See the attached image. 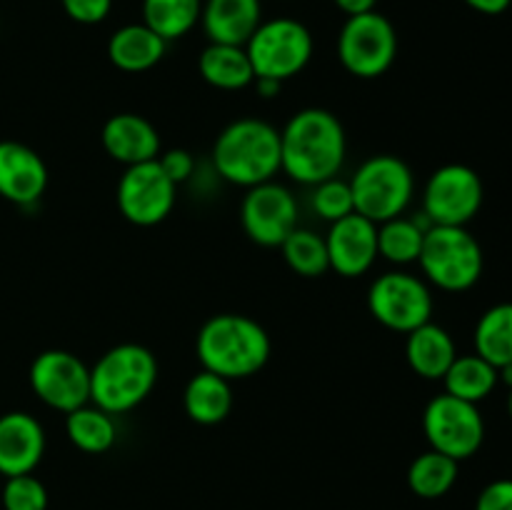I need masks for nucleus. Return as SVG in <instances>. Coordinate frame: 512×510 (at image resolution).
I'll return each instance as SVG.
<instances>
[{"mask_svg":"<svg viewBox=\"0 0 512 510\" xmlns=\"http://www.w3.org/2000/svg\"><path fill=\"white\" fill-rule=\"evenodd\" d=\"M353 190L355 213L373 220L375 225L393 220L408 210L415 193V178L410 165L398 155H373L348 180Z\"/></svg>","mask_w":512,"mask_h":510,"instance_id":"nucleus-6","label":"nucleus"},{"mask_svg":"<svg viewBox=\"0 0 512 510\" xmlns=\"http://www.w3.org/2000/svg\"><path fill=\"white\" fill-rule=\"evenodd\" d=\"M158 163H160V168H163V173L168 175L175 185L185 183V180H188L195 170L193 155L183 148H173V150H168V153L158 155Z\"/></svg>","mask_w":512,"mask_h":510,"instance_id":"nucleus-35","label":"nucleus"},{"mask_svg":"<svg viewBox=\"0 0 512 510\" xmlns=\"http://www.w3.org/2000/svg\"><path fill=\"white\" fill-rule=\"evenodd\" d=\"M508 408H510V415H512V390H510V400H508Z\"/></svg>","mask_w":512,"mask_h":510,"instance_id":"nucleus-40","label":"nucleus"},{"mask_svg":"<svg viewBox=\"0 0 512 510\" xmlns=\"http://www.w3.org/2000/svg\"><path fill=\"white\" fill-rule=\"evenodd\" d=\"M253 85H255V90L263 95V98H275V95L280 93V85L283 83H278V80H270V78H255Z\"/></svg>","mask_w":512,"mask_h":510,"instance_id":"nucleus-38","label":"nucleus"},{"mask_svg":"<svg viewBox=\"0 0 512 510\" xmlns=\"http://www.w3.org/2000/svg\"><path fill=\"white\" fill-rule=\"evenodd\" d=\"M28 380L48 408L65 415L90 403V368L68 350H43L35 355Z\"/></svg>","mask_w":512,"mask_h":510,"instance_id":"nucleus-12","label":"nucleus"},{"mask_svg":"<svg viewBox=\"0 0 512 510\" xmlns=\"http://www.w3.org/2000/svg\"><path fill=\"white\" fill-rule=\"evenodd\" d=\"M198 70L205 83L218 90H243L255 80L245 45L210 43L200 53Z\"/></svg>","mask_w":512,"mask_h":510,"instance_id":"nucleus-23","label":"nucleus"},{"mask_svg":"<svg viewBox=\"0 0 512 510\" xmlns=\"http://www.w3.org/2000/svg\"><path fill=\"white\" fill-rule=\"evenodd\" d=\"M45 455V430L35 415L10 410L0 415V475L33 473Z\"/></svg>","mask_w":512,"mask_h":510,"instance_id":"nucleus-17","label":"nucleus"},{"mask_svg":"<svg viewBox=\"0 0 512 510\" xmlns=\"http://www.w3.org/2000/svg\"><path fill=\"white\" fill-rule=\"evenodd\" d=\"M425 278L440 290L460 293L473 288L483 275V248L468 228L460 225H430L425 230L418 258Z\"/></svg>","mask_w":512,"mask_h":510,"instance_id":"nucleus-5","label":"nucleus"},{"mask_svg":"<svg viewBox=\"0 0 512 510\" xmlns=\"http://www.w3.org/2000/svg\"><path fill=\"white\" fill-rule=\"evenodd\" d=\"M48 188L45 160L18 140H0V198L15 205H33Z\"/></svg>","mask_w":512,"mask_h":510,"instance_id":"nucleus-16","label":"nucleus"},{"mask_svg":"<svg viewBox=\"0 0 512 510\" xmlns=\"http://www.w3.org/2000/svg\"><path fill=\"white\" fill-rule=\"evenodd\" d=\"M458 480V460L438 453V450H425L410 463L408 485L418 498L435 500L450 493Z\"/></svg>","mask_w":512,"mask_h":510,"instance_id":"nucleus-29","label":"nucleus"},{"mask_svg":"<svg viewBox=\"0 0 512 510\" xmlns=\"http://www.w3.org/2000/svg\"><path fill=\"white\" fill-rule=\"evenodd\" d=\"M5 510H48V490L33 473L5 478L0 490Z\"/></svg>","mask_w":512,"mask_h":510,"instance_id":"nucleus-32","label":"nucleus"},{"mask_svg":"<svg viewBox=\"0 0 512 510\" xmlns=\"http://www.w3.org/2000/svg\"><path fill=\"white\" fill-rule=\"evenodd\" d=\"M325 245H328L330 270L343 278H360L378 260V225L353 213L338 223H330Z\"/></svg>","mask_w":512,"mask_h":510,"instance_id":"nucleus-15","label":"nucleus"},{"mask_svg":"<svg viewBox=\"0 0 512 510\" xmlns=\"http://www.w3.org/2000/svg\"><path fill=\"white\" fill-rule=\"evenodd\" d=\"M165 43L145 23H130L115 30L108 40L110 63L125 73H145L163 60Z\"/></svg>","mask_w":512,"mask_h":510,"instance_id":"nucleus-20","label":"nucleus"},{"mask_svg":"<svg viewBox=\"0 0 512 510\" xmlns=\"http://www.w3.org/2000/svg\"><path fill=\"white\" fill-rule=\"evenodd\" d=\"M475 510H512V478H500L485 485Z\"/></svg>","mask_w":512,"mask_h":510,"instance_id":"nucleus-34","label":"nucleus"},{"mask_svg":"<svg viewBox=\"0 0 512 510\" xmlns=\"http://www.w3.org/2000/svg\"><path fill=\"white\" fill-rule=\"evenodd\" d=\"M280 250L288 268L303 278H320L330 270L328 245H325V238H320L313 230L295 228L280 245Z\"/></svg>","mask_w":512,"mask_h":510,"instance_id":"nucleus-30","label":"nucleus"},{"mask_svg":"<svg viewBox=\"0 0 512 510\" xmlns=\"http://www.w3.org/2000/svg\"><path fill=\"white\" fill-rule=\"evenodd\" d=\"M465 3L483 15H500L510 8L512 0H465Z\"/></svg>","mask_w":512,"mask_h":510,"instance_id":"nucleus-36","label":"nucleus"},{"mask_svg":"<svg viewBox=\"0 0 512 510\" xmlns=\"http://www.w3.org/2000/svg\"><path fill=\"white\" fill-rule=\"evenodd\" d=\"M333 3L350 18V15H363V13H370V10H375L378 0H333Z\"/></svg>","mask_w":512,"mask_h":510,"instance_id":"nucleus-37","label":"nucleus"},{"mask_svg":"<svg viewBox=\"0 0 512 510\" xmlns=\"http://www.w3.org/2000/svg\"><path fill=\"white\" fill-rule=\"evenodd\" d=\"M213 165L240 188L268 183L280 170V130L258 118L235 120L215 140Z\"/></svg>","mask_w":512,"mask_h":510,"instance_id":"nucleus-3","label":"nucleus"},{"mask_svg":"<svg viewBox=\"0 0 512 510\" xmlns=\"http://www.w3.org/2000/svg\"><path fill=\"white\" fill-rule=\"evenodd\" d=\"M475 353L495 368L512 363V303H498L475 325Z\"/></svg>","mask_w":512,"mask_h":510,"instance_id":"nucleus-27","label":"nucleus"},{"mask_svg":"<svg viewBox=\"0 0 512 510\" xmlns=\"http://www.w3.org/2000/svg\"><path fill=\"white\" fill-rule=\"evenodd\" d=\"M423 215V213H420ZM430 228V220H410L398 215L393 220H385L378 225V255H383L388 263L408 265L418 263L420 250H423L425 230Z\"/></svg>","mask_w":512,"mask_h":510,"instance_id":"nucleus-26","label":"nucleus"},{"mask_svg":"<svg viewBox=\"0 0 512 510\" xmlns=\"http://www.w3.org/2000/svg\"><path fill=\"white\" fill-rule=\"evenodd\" d=\"M178 185L163 173L158 158L128 165L118 183V208L128 223L150 228L173 213Z\"/></svg>","mask_w":512,"mask_h":510,"instance_id":"nucleus-13","label":"nucleus"},{"mask_svg":"<svg viewBox=\"0 0 512 510\" xmlns=\"http://www.w3.org/2000/svg\"><path fill=\"white\" fill-rule=\"evenodd\" d=\"M443 383L448 395L478 405L498 385V368L490 365L485 358H480L478 353L458 355L448 368V373L443 375Z\"/></svg>","mask_w":512,"mask_h":510,"instance_id":"nucleus-24","label":"nucleus"},{"mask_svg":"<svg viewBox=\"0 0 512 510\" xmlns=\"http://www.w3.org/2000/svg\"><path fill=\"white\" fill-rule=\"evenodd\" d=\"M203 0H143V23L165 43L188 35L200 23Z\"/></svg>","mask_w":512,"mask_h":510,"instance_id":"nucleus-28","label":"nucleus"},{"mask_svg":"<svg viewBox=\"0 0 512 510\" xmlns=\"http://www.w3.org/2000/svg\"><path fill=\"white\" fill-rule=\"evenodd\" d=\"M203 370L225 380H243L260 373L270 358V338L248 315L220 313L205 320L195 340Z\"/></svg>","mask_w":512,"mask_h":510,"instance_id":"nucleus-2","label":"nucleus"},{"mask_svg":"<svg viewBox=\"0 0 512 510\" xmlns=\"http://www.w3.org/2000/svg\"><path fill=\"white\" fill-rule=\"evenodd\" d=\"M423 430L430 448L453 460H465L485 440V420L478 405L455 395H435L423 413Z\"/></svg>","mask_w":512,"mask_h":510,"instance_id":"nucleus-10","label":"nucleus"},{"mask_svg":"<svg viewBox=\"0 0 512 510\" xmlns=\"http://www.w3.org/2000/svg\"><path fill=\"white\" fill-rule=\"evenodd\" d=\"M65 435L78 450L98 455L113 448L118 428L113 415L100 410L98 405H83L65 415Z\"/></svg>","mask_w":512,"mask_h":510,"instance_id":"nucleus-25","label":"nucleus"},{"mask_svg":"<svg viewBox=\"0 0 512 510\" xmlns=\"http://www.w3.org/2000/svg\"><path fill=\"white\" fill-rule=\"evenodd\" d=\"M245 235L263 248H280L298 228V200L285 185L268 183L248 188L240 205Z\"/></svg>","mask_w":512,"mask_h":510,"instance_id":"nucleus-14","label":"nucleus"},{"mask_svg":"<svg viewBox=\"0 0 512 510\" xmlns=\"http://www.w3.org/2000/svg\"><path fill=\"white\" fill-rule=\"evenodd\" d=\"M483 180L473 168L460 163L443 165L428 178L423 193V215L430 225H465L483 205Z\"/></svg>","mask_w":512,"mask_h":510,"instance_id":"nucleus-11","label":"nucleus"},{"mask_svg":"<svg viewBox=\"0 0 512 510\" xmlns=\"http://www.w3.org/2000/svg\"><path fill=\"white\" fill-rule=\"evenodd\" d=\"M158 383V360L145 345L120 343L90 368V400L110 415L138 408Z\"/></svg>","mask_w":512,"mask_h":510,"instance_id":"nucleus-4","label":"nucleus"},{"mask_svg":"<svg viewBox=\"0 0 512 510\" xmlns=\"http://www.w3.org/2000/svg\"><path fill=\"white\" fill-rule=\"evenodd\" d=\"M183 408L188 418L198 425H218L233 410V388L230 380L200 370L188 380L183 393Z\"/></svg>","mask_w":512,"mask_h":510,"instance_id":"nucleus-22","label":"nucleus"},{"mask_svg":"<svg viewBox=\"0 0 512 510\" xmlns=\"http://www.w3.org/2000/svg\"><path fill=\"white\" fill-rule=\"evenodd\" d=\"M313 33L295 18L263 20L245 43L255 78H270L285 83L303 73L313 58Z\"/></svg>","mask_w":512,"mask_h":510,"instance_id":"nucleus-7","label":"nucleus"},{"mask_svg":"<svg viewBox=\"0 0 512 510\" xmlns=\"http://www.w3.org/2000/svg\"><path fill=\"white\" fill-rule=\"evenodd\" d=\"M313 210L328 223H338V220L348 218V215L355 213V200L353 190H350L348 180H340L338 175L335 178L323 180V183L313 185Z\"/></svg>","mask_w":512,"mask_h":510,"instance_id":"nucleus-31","label":"nucleus"},{"mask_svg":"<svg viewBox=\"0 0 512 510\" xmlns=\"http://www.w3.org/2000/svg\"><path fill=\"white\" fill-rule=\"evenodd\" d=\"M60 3L70 20L83 25L103 23L113 8V0H60Z\"/></svg>","mask_w":512,"mask_h":510,"instance_id":"nucleus-33","label":"nucleus"},{"mask_svg":"<svg viewBox=\"0 0 512 510\" xmlns=\"http://www.w3.org/2000/svg\"><path fill=\"white\" fill-rule=\"evenodd\" d=\"M498 380H503V383L512 390V363H505L503 368H498Z\"/></svg>","mask_w":512,"mask_h":510,"instance_id":"nucleus-39","label":"nucleus"},{"mask_svg":"<svg viewBox=\"0 0 512 510\" xmlns=\"http://www.w3.org/2000/svg\"><path fill=\"white\" fill-rule=\"evenodd\" d=\"M368 308L380 325L408 335L420 325L430 323L433 293L418 275L393 270L373 280L368 290Z\"/></svg>","mask_w":512,"mask_h":510,"instance_id":"nucleus-9","label":"nucleus"},{"mask_svg":"<svg viewBox=\"0 0 512 510\" xmlns=\"http://www.w3.org/2000/svg\"><path fill=\"white\" fill-rule=\"evenodd\" d=\"M263 23L260 0H203L200 25L210 43L245 45Z\"/></svg>","mask_w":512,"mask_h":510,"instance_id":"nucleus-19","label":"nucleus"},{"mask_svg":"<svg viewBox=\"0 0 512 510\" xmlns=\"http://www.w3.org/2000/svg\"><path fill=\"white\" fill-rule=\"evenodd\" d=\"M458 358L455 340L445 328L435 323H425L408 333L405 340V360L410 368L425 380H443L453 360Z\"/></svg>","mask_w":512,"mask_h":510,"instance_id":"nucleus-21","label":"nucleus"},{"mask_svg":"<svg viewBox=\"0 0 512 510\" xmlns=\"http://www.w3.org/2000/svg\"><path fill=\"white\" fill-rule=\"evenodd\" d=\"M348 138L338 115L325 108L298 110L280 130V170L295 183L318 185L345 163Z\"/></svg>","mask_w":512,"mask_h":510,"instance_id":"nucleus-1","label":"nucleus"},{"mask_svg":"<svg viewBox=\"0 0 512 510\" xmlns=\"http://www.w3.org/2000/svg\"><path fill=\"white\" fill-rule=\"evenodd\" d=\"M103 148L113 160L128 165L148 163L160 155V135L148 118L135 113L113 115L103 125Z\"/></svg>","mask_w":512,"mask_h":510,"instance_id":"nucleus-18","label":"nucleus"},{"mask_svg":"<svg viewBox=\"0 0 512 510\" xmlns=\"http://www.w3.org/2000/svg\"><path fill=\"white\" fill-rule=\"evenodd\" d=\"M338 58L355 78H380L393 68L398 58L395 25L378 10L350 15L338 35Z\"/></svg>","mask_w":512,"mask_h":510,"instance_id":"nucleus-8","label":"nucleus"}]
</instances>
